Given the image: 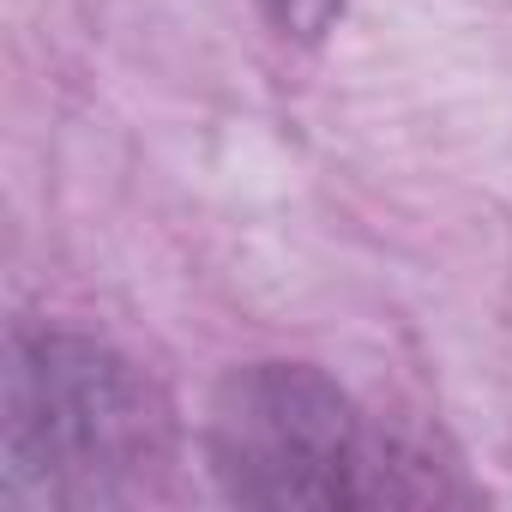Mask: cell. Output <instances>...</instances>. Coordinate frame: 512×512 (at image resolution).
I'll use <instances>...</instances> for the list:
<instances>
[{
    "label": "cell",
    "instance_id": "6da1fadb",
    "mask_svg": "<svg viewBox=\"0 0 512 512\" xmlns=\"http://www.w3.org/2000/svg\"><path fill=\"white\" fill-rule=\"evenodd\" d=\"M169 458V404L97 338L13 332L0 392V506L79 512L151 488Z\"/></svg>",
    "mask_w": 512,
    "mask_h": 512
},
{
    "label": "cell",
    "instance_id": "7a4b0ae2",
    "mask_svg": "<svg viewBox=\"0 0 512 512\" xmlns=\"http://www.w3.org/2000/svg\"><path fill=\"white\" fill-rule=\"evenodd\" d=\"M211 470L235 506L272 512L446 500L428 458L380 434L356 398L308 362H253L217 386Z\"/></svg>",
    "mask_w": 512,
    "mask_h": 512
},
{
    "label": "cell",
    "instance_id": "3957f363",
    "mask_svg": "<svg viewBox=\"0 0 512 512\" xmlns=\"http://www.w3.org/2000/svg\"><path fill=\"white\" fill-rule=\"evenodd\" d=\"M260 7H266V19H272L284 37H296V43H320V37L338 25L344 0H260Z\"/></svg>",
    "mask_w": 512,
    "mask_h": 512
}]
</instances>
